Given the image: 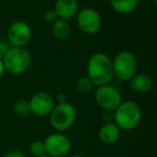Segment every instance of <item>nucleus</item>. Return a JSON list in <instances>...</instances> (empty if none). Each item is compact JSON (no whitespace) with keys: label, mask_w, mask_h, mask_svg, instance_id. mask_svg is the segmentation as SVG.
Masks as SVG:
<instances>
[{"label":"nucleus","mask_w":157,"mask_h":157,"mask_svg":"<svg viewBox=\"0 0 157 157\" xmlns=\"http://www.w3.org/2000/svg\"><path fill=\"white\" fill-rule=\"evenodd\" d=\"M87 74L94 87L109 85L114 76L112 60L103 52L92 55L87 64Z\"/></svg>","instance_id":"obj_1"},{"label":"nucleus","mask_w":157,"mask_h":157,"mask_svg":"<svg viewBox=\"0 0 157 157\" xmlns=\"http://www.w3.org/2000/svg\"><path fill=\"white\" fill-rule=\"evenodd\" d=\"M113 122L120 129L130 130L139 125L142 119V110L134 101H122L116 110H113Z\"/></svg>","instance_id":"obj_2"},{"label":"nucleus","mask_w":157,"mask_h":157,"mask_svg":"<svg viewBox=\"0 0 157 157\" xmlns=\"http://www.w3.org/2000/svg\"><path fill=\"white\" fill-rule=\"evenodd\" d=\"M48 117L52 127L58 132H63L74 125L77 118V110L75 106L68 101L57 103Z\"/></svg>","instance_id":"obj_3"},{"label":"nucleus","mask_w":157,"mask_h":157,"mask_svg":"<svg viewBox=\"0 0 157 157\" xmlns=\"http://www.w3.org/2000/svg\"><path fill=\"white\" fill-rule=\"evenodd\" d=\"M4 71L12 75H21L31 65V55L25 47H12L3 59Z\"/></svg>","instance_id":"obj_4"},{"label":"nucleus","mask_w":157,"mask_h":157,"mask_svg":"<svg viewBox=\"0 0 157 157\" xmlns=\"http://www.w3.org/2000/svg\"><path fill=\"white\" fill-rule=\"evenodd\" d=\"M113 74L120 80H130L137 72V59L132 52L123 50L112 61Z\"/></svg>","instance_id":"obj_5"},{"label":"nucleus","mask_w":157,"mask_h":157,"mask_svg":"<svg viewBox=\"0 0 157 157\" xmlns=\"http://www.w3.org/2000/svg\"><path fill=\"white\" fill-rule=\"evenodd\" d=\"M94 98L97 105L106 111H113L123 101L122 94L120 93L118 88L111 85L97 87L94 93Z\"/></svg>","instance_id":"obj_6"},{"label":"nucleus","mask_w":157,"mask_h":157,"mask_svg":"<svg viewBox=\"0 0 157 157\" xmlns=\"http://www.w3.org/2000/svg\"><path fill=\"white\" fill-rule=\"evenodd\" d=\"M45 152L50 157H64L71 151V139L63 132H52L43 140Z\"/></svg>","instance_id":"obj_7"},{"label":"nucleus","mask_w":157,"mask_h":157,"mask_svg":"<svg viewBox=\"0 0 157 157\" xmlns=\"http://www.w3.org/2000/svg\"><path fill=\"white\" fill-rule=\"evenodd\" d=\"M30 111L36 117H48L52 111L56 101L47 92H37L30 97L29 101Z\"/></svg>","instance_id":"obj_8"},{"label":"nucleus","mask_w":157,"mask_h":157,"mask_svg":"<svg viewBox=\"0 0 157 157\" xmlns=\"http://www.w3.org/2000/svg\"><path fill=\"white\" fill-rule=\"evenodd\" d=\"M77 25L86 34H94L101 29V15L94 9H83L77 15Z\"/></svg>","instance_id":"obj_9"},{"label":"nucleus","mask_w":157,"mask_h":157,"mask_svg":"<svg viewBox=\"0 0 157 157\" xmlns=\"http://www.w3.org/2000/svg\"><path fill=\"white\" fill-rule=\"evenodd\" d=\"M31 39V28L26 21H16L9 27L8 41L12 47H24Z\"/></svg>","instance_id":"obj_10"},{"label":"nucleus","mask_w":157,"mask_h":157,"mask_svg":"<svg viewBox=\"0 0 157 157\" xmlns=\"http://www.w3.org/2000/svg\"><path fill=\"white\" fill-rule=\"evenodd\" d=\"M78 10L77 0H57L55 3V13L59 19L67 21L76 15Z\"/></svg>","instance_id":"obj_11"},{"label":"nucleus","mask_w":157,"mask_h":157,"mask_svg":"<svg viewBox=\"0 0 157 157\" xmlns=\"http://www.w3.org/2000/svg\"><path fill=\"white\" fill-rule=\"evenodd\" d=\"M121 136V129L114 122L104 123L98 130V138L104 144H113L118 142Z\"/></svg>","instance_id":"obj_12"},{"label":"nucleus","mask_w":157,"mask_h":157,"mask_svg":"<svg viewBox=\"0 0 157 157\" xmlns=\"http://www.w3.org/2000/svg\"><path fill=\"white\" fill-rule=\"evenodd\" d=\"M129 87L132 91L139 94L147 93L153 87V80L145 74H137L129 80Z\"/></svg>","instance_id":"obj_13"},{"label":"nucleus","mask_w":157,"mask_h":157,"mask_svg":"<svg viewBox=\"0 0 157 157\" xmlns=\"http://www.w3.org/2000/svg\"><path fill=\"white\" fill-rule=\"evenodd\" d=\"M110 6L116 12L128 14L136 10L138 0H110Z\"/></svg>","instance_id":"obj_14"},{"label":"nucleus","mask_w":157,"mask_h":157,"mask_svg":"<svg viewBox=\"0 0 157 157\" xmlns=\"http://www.w3.org/2000/svg\"><path fill=\"white\" fill-rule=\"evenodd\" d=\"M52 32L55 37L59 40H65L71 34V27L66 21L57 19L52 26Z\"/></svg>","instance_id":"obj_15"},{"label":"nucleus","mask_w":157,"mask_h":157,"mask_svg":"<svg viewBox=\"0 0 157 157\" xmlns=\"http://www.w3.org/2000/svg\"><path fill=\"white\" fill-rule=\"evenodd\" d=\"M13 112H14L16 116L21 117V118H25L31 114L30 111V106H29V101L27 99H17L16 101L13 105Z\"/></svg>","instance_id":"obj_16"},{"label":"nucleus","mask_w":157,"mask_h":157,"mask_svg":"<svg viewBox=\"0 0 157 157\" xmlns=\"http://www.w3.org/2000/svg\"><path fill=\"white\" fill-rule=\"evenodd\" d=\"M94 85L88 77H82L77 81V90L82 94H88L93 90Z\"/></svg>","instance_id":"obj_17"},{"label":"nucleus","mask_w":157,"mask_h":157,"mask_svg":"<svg viewBox=\"0 0 157 157\" xmlns=\"http://www.w3.org/2000/svg\"><path fill=\"white\" fill-rule=\"evenodd\" d=\"M29 151L34 157H37V156H41V155L46 154L45 145H44V142L42 140L32 141L31 144H30V147H29Z\"/></svg>","instance_id":"obj_18"},{"label":"nucleus","mask_w":157,"mask_h":157,"mask_svg":"<svg viewBox=\"0 0 157 157\" xmlns=\"http://www.w3.org/2000/svg\"><path fill=\"white\" fill-rule=\"evenodd\" d=\"M44 18H45V21H47V23L54 24L55 21L58 19V17H57V14L55 13L54 10H48V11H46V13L44 14Z\"/></svg>","instance_id":"obj_19"},{"label":"nucleus","mask_w":157,"mask_h":157,"mask_svg":"<svg viewBox=\"0 0 157 157\" xmlns=\"http://www.w3.org/2000/svg\"><path fill=\"white\" fill-rule=\"evenodd\" d=\"M2 157H26V155L21 150L14 149V150H10V151H8L6 153H4Z\"/></svg>","instance_id":"obj_20"},{"label":"nucleus","mask_w":157,"mask_h":157,"mask_svg":"<svg viewBox=\"0 0 157 157\" xmlns=\"http://www.w3.org/2000/svg\"><path fill=\"white\" fill-rule=\"evenodd\" d=\"M9 49H10V46L6 42L0 41V59H3L6 57V55L8 54Z\"/></svg>","instance_id":"obj_21"},{"label":"nucleus","mask_w":157,"mask_h":157,"mask_svg":"<svg viewBox=\"0 0 157 157\" xmlns=\"http://www.w3.org/2000/svg\"><path fill=\"white\" fill-rule=\"evenodd\" d=\"M56 99H57V101H58V103H65V101H66L65 94H63V93H60V94L57 95ZM56 99H55V101H56Z\"/></svg>","instance_id":"obj_22"},{"label":"nucleus","mask_w":157,"mask_h":157,"mask_svg":"<svg viewBox=\"0 0 157 157\" xmlns=\"http://www.w3.org/2000/svg\"><path fill=\"white\" fill-rule=\"evenodd\" d=\"M4 73V66H3V62H2V60L0 59V78H1V76L3 75Z\"/></svg>","instance_id":"obj_23"},{"label":"nucleus","mask_w":157,"mask_h":157,"mask_svg":"<svg viewBox=\"0 0 157 157\" xmlns=\"http://www.w3.org/2000/svg\"><path fill=\"white\" fill-rule=\"evenodd\" d=\"M68 157H85V156H82V155H79V154H75V155L68 156Z\"/></svg>","instance_id":"obj_24"},{"label":"nucleus","mask_w":157,"mask_h":157,"mask_svg":"<svg viewBox=\"0 0 157 157\" xmlns=\"http://www.w3.org/2000/svg\"><path fill=\"white\" fill-rule=\"evenodd\" d=\"M37 157H50L49 155H47V154H44V155H41V156H37Z\"/></svg>","instance_id":"obj_25"},{"label":"nucleus","mask_w":157,"mask_h":157,"mask_svg":"<svg viewBox=\"0 0 157 157\" xmlns=\"http://www.w3.org/2000/svg\"><path fill=\"white\" fill-rule=\"evenodd\" d=\"M155 6H156V9H157V0H155Z\"/></svg>","instance_id":"obj_26"}]
</instances>
